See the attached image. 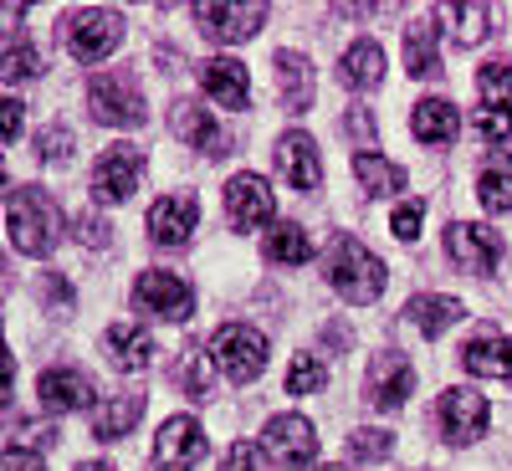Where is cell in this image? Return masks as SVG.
Instances as JSON below:
<instances>
[{"label": "cell", "instance_id": "cell-1", "mask_svg": "<svg viewBox=\"0 0 512 471\" xmlns=\"http://www.w3.org/2000/svg\"><path fill=\"white\" fill-rule=\"evenodd\" d=\"M323 267H328V287L344 297V303H354V308L374 303V297L384 292V262L359 236H338L328 246V262Z\"/></svg>", "mask_w": 512, "mask_h": 471}, {"label": "cell", "instance_id": "cell-2", "mask_svg": "<svg viewBox=\"0 0 512 471\" xmlns=\"http://www.w3.org/2000/svg\"><path fill=\"white\" fill-rule=\"evenodd\" d=\"M62 41H67V52H72L82 67L108 62V57L118 52V41H123V16L108 11V6L67 11V21H62Z\"/></svg>", "mask_w": 512, "mask_h": 471}, {"label": "cell", "instance_id": "cell-3", "mask_svg": "<svg viewBox=\"0 0 512 471\" xmlns=\"http://www.w3.org/2000/svg\"><path fill=\"white\" fill-rule=\"evenodd\" d=\"M6 226H11V246L21 256H47L57 246V210L41 190H11L6 195Z\"/></svg>", "mask_w": 512, "mask_h": 471}, {"label": "cell", "instance_id": "cell-4", "mask_svg": "<svg viewBox=\"0 0 512 471\" xmlns=\"http://www.w3.org/2000/svg\"><path fill=\"white\" fill-rule=\"evenodd\" d=\"M88 108L108 128H139V123H149V103H144L139 82L128 72H98L88 82Z\"/></svg>", "mask_w": 512, "mask_h": 471}, {"label": "cell", "instance_id": "cell-5", "mask_svg": "<svg viewBox=\"0 0 512 471\" xmlns=\"http://www.w3.org/2000/svg\"><path fill=\"white\" fill-rule=\"evenodd\" d=\"M210 359L226 369L231 384H251L256 374L267 369V338H262V328H251V323H226L216 338H210Z\"/></svg>", "mask_w": 512, "mask_h": 471}, {"label": "cell", "instance_id": "cell-6", "mask_svg": "<svg viewBox=\"0 0 512 471\" xmlns=\"http://www.w3.org/2000/svg\"><path fill=\"white\" fill-rule=\"evenodd\" d=\"M139 180H144V149H134V144L103 149L98 164H93V175H88L98 205H123L128 195L139 190Z\"/></svg>", "mask_w": 512, "mask_h": 471}, {"label": "cell", "instance_id": "cell-7", "mask_svg": "<svg viewBox=\"0 0 512 471\" xmlns=\"http://www.w3.org/2000/svg\"><path fill=\"white\" fill-rule=\"evenodd\" d=\"M446 256L461 272L482 277V272H492L502 262V236L492 226H477V221H451L446 226Z\"/></svg>", "mask_w": 512, "mask_h": 471}, {"label": "cell", "instance_id": "cell-8", "mask_svg": "<svg viewBox=\"0 0 512 471\" xmlns=\"http://www.w3.org/2000/svg\"><path fill=\"white\" fill-rule=\"evenodd\" d=\"M436 410H441V431H446L451 446H472V441L487 431V420H492L487 400H482L477 390H466V384H451Z\"/></svg>", "mask_w": 512, "mask_h": 471}, {"label": "cell", "instance_id": "cell-9", "mask_svg": "<svg viewBox=\"0 0 512 471\" xmlns=\"http://www.w3.org/2000/svg\"><path fill=\"white\" fill-rule=\"evenodd\" d=\"M262 451L277 466H308L318 456V436H313V420L303 415H272L267 431H262Z\"/></svg>", "mask_w": 512, "mask_h": 471}, {"label": "cell", "instance_id": "cell-10", "mask_svg": "<svg viewBox=\"0 0 512 471\" xmlns=\"http://www.w3.org/2000/svg\"><path fill=\"white\" fill-rule=\"evenodd\" d=\"M134 297H139V308H149V313H159V318H169V323H185V318L195 313V292H190V282L175 277V272H139Z\"/></svg>", "mask_w": 512, "mask_h": 471}, {"label": "cell", "instance_id": "cell-11", "mask_svg": "<svg viewBox=\"0 0 512 471\" xmlns=\"http://www.w3.org/2000/svg\"><path fill=\"white\" fill-rule=\"evenodd\" d=\"M410 390H415V369H410L405 354H374V359H369L364 400H369L374 410H400Z\"/></svg>", "mask_w": 512, "mask_h": 471}, {"label": "cell", "instance_id": "cell-12", "mask_svg": "<svg viewBox=\"0 0 512 471\" xmlns=\"http://www.w3.org/2000/svg\"><path fill=\"white\" fill-rule=\"evenodd\" d=\"M195 226H200V200H195L190 190L159 195V200L149 205V236L164 241V246H185V241L195 236Z\"/></svg>", "mask_w": 512, "mask_h": 471}, {"label": "cell", "instance_id": "cell-13", "mask_svg": "<svg viewBox=\"0 0 512 471\" xmlns=\"http://www.w3.org/2000/svg\"><path fill=\"white\" fill-rule=\"evenodd\" d=\"M154 456H159V471H190V466L205 456L200 420H190V415L164 420V425H159V441H154Z\"/></svg>", "mask_w": 512, "mask_h": 471}, {"label": "cell", "instance_id": "cell-14", "mask_svg": "<svg viewBox=\"0 0 512 471\" xmlns=\"http://www.w3.org/2000/svg\"><path fill=\"white\" fill-rule=\"evenodd\" d=\"M195 21H200V31L210 36V41H221V47H236V41H246V36H256L262 31V21H267V6H195Z\"/></svg>", "mask_w": 512, "mask_h": 471}, {"label": "cell", "instance_id": "cell-15", "mask_svg": "<svg viewBox=\"0 0 512 471\" xmlns=\"http://www.w3.org/2000/svg\"><path fill=\"white\" fill-rule=\"evenodd\" d=\"M226 216L236 231H256L272 221V190L262 175H231L226 185Z\"/></svg>", "mask_w": 512, "mask_h": 471}, {"label": "cell", "instance_id": "cell-16", "mask_svg": "<svg viewBox=\"0 0 512 471\" xmlns=\"http://www.w3.org/2000/svg\"><path fill=\"white\" fill-rule=\"evenodd\" d=\"M200 82H205V98H216L221 108H231V113H246V108H251L246 62H236V57H210V62L200 67Z\"/></svg>", "mask_w": 512, "mask_h": 471}, {"label": "cell", "instance_id": "cell-17", "mask_svg": "<svg viewBox=\"0 0 512 471\" xmlns=\"http://www.w3.org/2000/svg\"><path fill=\"white\" fill-rule=\"evenodd\" d=\"M169 128H175V134L190 144V149H200V154H210V159H221L226 154V134H221V123L210 118L200 103H190V98H180L175 103V113H169Z\"/></svg>", "mask_w": 512, "mask_h": 471}, {"label": "cell", "instance_id": "cell-18", "mask_svg": "<svg viewBox=\"0 0 512 471\" xmlns=\"http://www.w3.org/2000/svg\"><path fill=\"white\" fill-rule=\"evenodd\" d=\"M277 169L287 175V185L303 190V195L323 185V159H318V144H313L308 134H282V144H277Z\"/></svg>", "mask_w": 512, "mask_h": 471}, {"label": "cell", "instance_id": "cell-19", "mask_svg": "<svg viewBox=\"0 0 512 471\" xmlns=\"http://www.w3.org/2000/svg\"><path fill=\"white\" fill-rule=\"evenodd\" d=\"M436 16L446 21L441 31L456 41V47H477V41H487L497 31V11L482 6V0H456V6H436Z\"/></svg>", "mask_w": 512, "mask_h": 471}, {"label": "cell", "instance_id": "cell-20", "mask_svg": "<svg viewBox=\"0 0 512 471\" xmlns=\"http://www.w3.org/2000/svg\"><path fill=\"white\" fill-rule=\"evenodd\" d=\"M36 395L47 410H82L93 405V379L82 369H47L36 379Z\"/></svg>", "mask_w": 512, "mask_h": 471}, {"label": "cell", "instance_id": "cell-21", "mask_svg": "<svg viewBox=\"0 0 512 471\" xmlns=\"http://www.w3.org/2000/svg\"><path fill=\"white\" fill-rule=\"evenodd\" d=\"M456 128H461V118H456V103L451 98H420L410 108V134L420 144H451Z\"/></svg>", "mask_w": 512, "mask_h": 471}, {"label": "cell", "instance_id": "cell-22", "mask_svg": "<svg viewBox=\"0 0 512 471\" xmlns=\"http://www.w3.org/2000/svg\"><path fill=\"white\" fill-rule=\"evenodd\" d=\"M461 318H466V308L456 303V297H441V292H415L410 303H405V323H415L425 338H441Z\"/></svg>", "mask_w": 512, "mask_h": 471}, {"label": "cell", "instance_id": "cell-23", "mask_svg": "<svg viewBox=\"0 0 512 471\" xmlns=\"http://www.w3.org/2000/svg\"><path fill=\"white\" fill-rule=\"evenodd\" d=\"M139 415H144V395H139V390L108 395V400L93 410V436H98V441H123V436L139 425Z\"/></svg>", "mask_w": 512, "mask_h": 471}, {"label": "cell", "instance_id": "cell-24", "mask_svg": "<svg viewBox=\"0 0 512 471\" xmlns=\"http://www.w3.org/2000/svg\"><path fill=\"white\" fill-rule=\"evenodd\" d=\"M461 364L482 374V379H512V338L502 333H477L472 344L461 349Z\"/></svg>", "mask_w": 512, "mask_h": 471}, {"label": "cell", "instance_id": "cell-25", "mask_svg": "<svg viewBox=\"0 0 512 471\" xmlns=\"http://www.w3.org/2000/svg\"><path fill=\"white\" fill-rule=\"evenodd\" d=\"M277 88H282V103H287V113H308L313 108V62L303 57V52H282L277 57Z\"/></svg>", "mask_w": 512, "mask_h": 471}, {"label": "cell", "instance_id": "cell-26", "mask_svg": "<svg viewBox=\"0 0 512 471\" xmlns=\"http://www.w3.org/2000/svg\"><path fill=\"white\" fill-rule=\"evenodd\" d=\"M338 77L349 82L354 93H369V88H379V77H384V47L379 41H354V47L344 52V62H338Z\"/></svg>", "mask_w": 512, "mask_h": 471}, {"label": "cell", "instance_id": "cell-27", "mask_svg": "<svg viewBox=\"0 0 512 471\" xmlns=\"http://www.w3.org/2000/svg\"><path fill=\"white\" fill-rule=\"evenodd\" d=\"M108 359H113L123 374H139V369L154 364V338H149L144 328H123V323H113V328H108Z\"/></svg>", "mask_w": 512, "mask_h": 471}, {"label": "cell", "instance_id": "cell-28", "mask_svg": "<svg viewBox=\"0 0 512 471\" xmlns=\"http://www.w3.org/2000/svg\"><path fill=\"white\" fill-rule=\"evenodd\" d=\"M436 31H441V26H431V21L405 26V72H410V77H436V72H441Z\"/></svg>", "mask_w": 512, "mask_h": 471}, {"label": "cell", "instance_id": "cell-29", "mask_svg": "<svg viewBox=\"0 0 512 471\" xmlns=\"http://www.w3.org/2000/svg\"><path fill=\"white\" fill-rule=\"evenodd\" d=\"M477 195H482V205L492 210V216L512 210V154H492V159L482 164V175H477Z\"/></svg>", "mask_w": 512, "mask_h": 471}, {"label": "cell", "instance_id": "cell-30", "mask_svg": "<svg viewBox=\"0 0 512 471\" xmlns=\"http://www.w3.org/2000/svg\"><path fill=\"white\" fill-rule=\"evenodd\" d=\"M267 262H277V267H303V262H313V241H308V231L297 226V221L272 226V231H267Z\"/></svg>", "mask_w": 512, "mask_h": 471}, {"label": "cell", "instance_id": "cell-31", "mask_svg": "<svg viewBox=\"0 0 512 471\" xmlns=\"http://www.w3.org/2000/svg\"><path fill=\"white\" fill-rule=\"evenodd\" d=\"M354 175L369 195H395L405 190V169L395 159H384V154H354Z\"/></svg>", "mask_w": 512, "mask_h": 471}, {"label": "cell", "instance_id": "cell-32", "mask_svg": "<svg viewBox=\"0 0 512 471\" xmlns=\"http://www.w3.org/2000/svg\"><path fill=\"white\" fill-rule=\"evenodd\" d=\"M477 93L492 113H507L512 108V62H487L477 72Z\"/></svg>", "mask_w": 512, "mask_h": 471}, {"label": "cell", "instance_id": "cell-33", "mask_svg": "<svg viewBox=\"0 0 512 471\" xmlns=\"http://www.w3.org/2000/svg\"><path fill=\"white\" fill-rule=\"evenodd\" d=\"M328 384V364L318 354H297L292 369H287V395H313Z\"/></svg>", "mask_w": 512, "mask_h": 471}, {"label": "cell", "instance_id": "cell-34", "mask_svg": "<svg viewBox=\"0 0 512 471\" xmlns=\"http://www.w3.org/2000/svg\"><path fill=\"white\" fill-rule=\"evenodd\" d=\"M36 72H41V52L21 47V41H11V47L0 52V77H6V82H26Z\"/></svg>", "mask_w": 512, "mask_h": 471}, {"label": "cell", "instance_id": "cell-35", "mask_svg": "<svg viewBox=\"0 0 512 471\" xmlns=\"http://www.w3.org/2000/svg\"><path fill=\"white\" fill-rule=\"evenodd\" d=\"M349 451H354L359 461H384V456L395 451V436H390V431H354V436H349Z\"/></svg>", "mask_w": 512, "mask_h": 471}, {"label": "cell", "instance_id": "cell-36", "mask_svg": "<svg viewBox=\"0 0 512 471\" xmlns=\"http://www.w3.org/2000/svg\"><path fill=\"white\" fill-rule=\"evenodd\" d=\"M185 390H190V400H205L210 395V354L205 349H190L185 354Z\"/></svg>", "mask_w": 512, "mask_h": 471}, {"label": "cell", "instance_id": "cell-37", "mask_svg": "<svg viewBox=\"0 0 512 471\" xmlns=\"http://www.w3.org/2000/svg\"><path fill=\"white\" fill-rule=\"evenodd\" d=\"M221 471H267V451L251 446V441H236L221 461Z\"/></svg>", "mask_w": 512, "mask_h": 471}, {"label": "cell", "instance_id": "cell-38", "mask_svg": "<svg viewBox=\"0 0 512 471\" xmlns=\"http://www.w3.org/2000/svg\"><path fill=\"white\" fill-rule=\"evenodd\" d=\"M420 221H425V200H400L390 226H395L400 241H415V236H420Z\"/></svg>", "mask_w": 512, "mask_h": 471}, {"label": "cell", "instance_id": "cell-39", "mask_svg": "<svg viewBox=\"0 0 512 471\" xmlns=\"http://www.w3.org/2000/svg\"><path fill=\"white\" fill-rule=\"evenodd\" d=\"M472 128H477L487 144H502V139H512V113H492V108H482V113L472 118Z\"/></svg>", "mask_w": 512, "mask_h": 471}, {"label": "cell", "instance_id": "cell-40", "mask_svg": "<svg viewBox=\"0 0 512 471\" xmlns=\"http://www.w3.org/2000/svg\"><path fill=\"white\" fill-rule=\"evenodd\" d=\"M344 128H349V139L359 144V154H374V118H369V108H349Z\"/></svg>", "mask_w": 512, "mask_h": 471}, {"label": "cell", "instance_id": "cell-41", "mask_svg": "<svg viewBox=\"0 0 512 471\" xmlns=\"http://www.w3.org/2000/svg\"><path fill=\"white\" fill-rule=\"evenodd\" d=\"M36 154L52 159V164H62V159L72 154V134H67V128H47V134H36Z\"/></svg>", "mask_w": 512, "mask_h": 471}, {"label": "cell", "instance_id": "cell-42", "mask_svg": "<svg viewBox=\"0 0 512 471\" xmlns=\"http://www.w3.org/2000/svg\"><path fill=\"white\" fill-rule=\"evenodd\" d=\"M72 226H77V241H88V246H108V241H113V236H108L113 226H108L103 216H77Z\"/></svg>", "mask_w": 512, "mask_h": 471}, {"label": "cell", "instance_id": "cell-43", "mask_svg": "<svg viewBox=\"0 0 512 471\" xmlns=\"http://www.w3.org/2000/svg\"><path fill=\"white\" fill-rule=\"evenodd\" d=\"M0 139H6V144L21 139V103H16V98L0 103Z\"/></svg>", "mask_w": 512, "mask_h": 471}, {"label": "cell", "instance_id": "cell-44", "mask_svg": "<svg viewBox=\"0 0 512 471\" xmlns=\"http://www.w3.org/2000/svg\"><path fill=\"white\" fill-rule=\"evenodd\" d=\"M0 471H47V466H41V456H36V451H21V446H11L6 456H0Z\"/></svg>", "mask_w": 512, "mask_h": 471}, {"label": "cell", "instance_id": "cell-45", "mask_svg": "<svg viewBox=\"0 0 512 471\" xmlns=\"http://www.w3.org/2000/svg\"><path fill=\"white\" fill-rule=\"evenodd\" d=\"M77 471H113V466H108V461H82Z\"/></svg>", "mask_w": 512, "mask_h": 471}, {"label": "cell", "instance_id": "cell-46", "mask_svg": "<svg viewBox=\"0 0 512 471\" xmlns=\"http://www.w3.org/2000/svg\"><path fill=\"white\" fill-rule=\"evenodd\" d=\"M318 471H349V466H318Z\"/></svg>", "mask_w": 512, "mask_h": 471}]
</instances>
